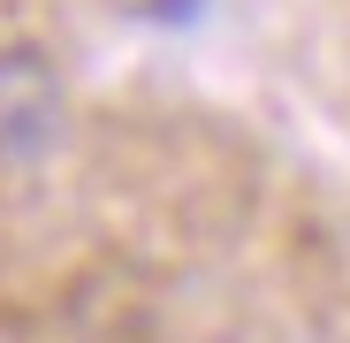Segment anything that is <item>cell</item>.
<instances>
[{
    "label": "cell",
    "mask_w": 350,
    "mask_h": 343,
    "mask_svg": "<svg viewBox=\"0 0 350 343\" xmlns=\"http://www.w3.org/2000/svg\"><path fill=\"white\" fill-rule=\"evenodd\" d=\"M62 138V77L38 46H0V160H38Z\"/></svg>",
    "instance_id": "obj_1"
}]
</instances>
